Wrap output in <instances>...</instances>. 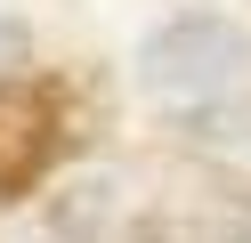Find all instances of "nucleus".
I'll use <instances>...</instances> for the list:
<instances>
[{"instance_id": "1", "label": "nucleus", "mask_w": 251, "mask_h": 243, "mask_svg": "<svg viewBox=\"0 0 251 243\" xmlns=\"http://www.w3.org/2000/svg\"><path fill=\"white\" fill-rule=\"evenodd\" d=\"M251 81V32L235 16H170L138 41V89L170 113H211Z\"/></svg>"}, {"instance_id": "3", "label": "nucleus", "mask_w": 251, "mask_h": 243, "mask_svg": "<svg viewBox=\"0 0 251 243\" xmlns=\"http://www.w3.org/2000/svg\"><path fill=\"white\" fill-rule=\"evenodd\" d=\"M186 146H195L227 187H251V97H227V106L195 113V122H186Z\"/></svg>"}, {"instance_id": "4", "label": "nucleus", "mask_w": 251, "mask_h": 243, "mask_svg": "<svg viewBox=\"0 0 251 243\" xmlns=\"http://www.w3.org/2000/svg\"><path fill=\"white\" fill-rule=\"evenodd\" d=\"M130 243H251V227L227 203H195V211H154Z\"/></svg>"}, {"instance_id": "2", "label": "nucleus", "mask_w": 251, "mask_h": 243, "mask_svg": "<svg viewBox=\"0 0 251 243\" xmlns=\"http://www.w3.org/2000/svg\"><path fill=\"white\" fill-rule=\"evenodd\" d=\"M57 154V97L41 81H0V203L41 187Z\"/></svg>"}]
</instances>
